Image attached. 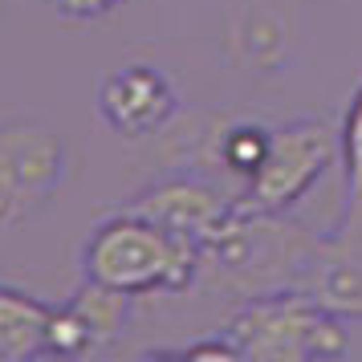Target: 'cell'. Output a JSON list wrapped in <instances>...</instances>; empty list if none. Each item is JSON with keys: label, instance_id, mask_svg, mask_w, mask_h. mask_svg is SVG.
I'll list each match as a JSON object with an SVG mask.
<instances>
[{"label": "cell", "instance_id": "obj_1", "mask_svg": "<svg viewBox=\"0 0 362 362\" xmlns=\"http://www.w3.org/2000/svg\"><path fill=\"white\" fill-rule=\"evenodd\" d=\"M199 269L204 248L196 240L134 208H118L98 220L82 245V277L127 297L183 293L199 277Z\"/></svg>", "mask_w": 362, "mask_h": 362}, {"label": "cell", "instance_id": "obj_2", "mask_svg": "<svg viewBox=\"0 0 362 362\" xmlns=\"http://www.w3.org/2000/svg\"><path fill=\"white\" fill-rule=\"evenodd\" d=\"M228 338L240 346V358L248 362H313L346 354L342 317L326 310L317 297L273 289V293L248 297L228 317Z\"/></svg>", "mask_w": 362, "mask_h": 362}, {"label": "cell", "instance_id": "obj_3", "mask_svg": "<svg viewBox=\"0 0 362 362\" xmlns=\"http://www.w3.org/2000/svg\"><path fill=\"white\" fill-rule=\"evenodd\" d=\"M66 175L69 151L53 127L33 118L0 122V232L29 224L62 192Z\"/></svg>", "mask_w": 362, "mask_h": 362}, {"label": "cell", "instance_id": "obj_4", "mask_svg": "<svg viewBox=\"0 0 362 362\" xmlns=\"http://www.w3.org/2000/svg\"><path fill=\"white\" fill-rule=\"evenodd\" d=\"M334 155H338V134L322 118H297L273 127L261 167L245 180L236 204L252 212H285L322 180Z\"/></svg>", "mask_w": 362, "mask_h": 362}, {"label": "cell", "instance_id": "obj_5", "mask_svg": "<svg viewBox=\"0 0 362 362\" xmlns=\"http://www.w3.org/2000/svg\"><path fill=\"white\" fill-rule=\"evenodd\" d=\"M127 208L151 216V220H159L163 228L180 232V236H187V240H196V245L204 248L208 240H216L220 228L232 220L236 196H224V192H220L216 183H208L204 175L175 171V175H167V180L143 187Z\"/></svg>", "mask_w": 362, "mask_h": 362}, {"label": "cell", "instance_id": "obj_6", "mask_svg": "<svg viewBox=\"0 0 362 362\" xmlns=\"http://www.w3.org/2000/svg\"><path fill=\"white\" fill-rule=\"evenodd\" d=\"M175 86L163 69L155 66H122L98 86V115L110 131L127 134V139H143V134L163 131L175 118Z\"/></svg>", "mask_w": 362, "mask_h": 362}, {"label": "cell", "instance_id": "obj_7", "mask_svg": "<svg viewBox=\"0 0 362 362\" xmlns=\"http://www.w3.org/2000/svg\"><path fill=\"white\" fill-rule=\"evenodd\" d=\"M49 317H53L49 301L0 281V358L8 362L45 358Z\"/></svg>", "mask_w": 362, "mask_h": 362}, {"label": "cell", "instance_id": "obj_8", "mask_svg": "<svg viewBox=\"0 0 362 362\" xmlns=\"http://www.w3.org/2000/svg\"><path fill=\"white\" fill-rule=\"evenodd\" d=\"M310 293L334 310L338 317H362V261L358 257H326V261L310 269Z\"/></svg>", "mask_w": 362, "mask_h": 362}, {"label": "cell", "instance_id": "obj_9", "mask_svg": "<svg viewBox=\"0 0 362 362\" xmlns=\"http://www.w3.org/2000/svg\"><path fill=\"white\" fill-rule=\"evenodd\" d=\"M338 159H342V180H346V208H342V224H354V216L362 208V86L350 98V110L342 118L338 131Z\"/></svg>", "mask_w": 362, "mask_h": 362}, {"label": "cell", "instance_id": "obj_10", "mask_svg": "<svg viewBox=\"0 0 362 362\" xmlns=\"http://www.w3.org/2000/svg\"><path fill=\"white\" fill-rule=\"evenodd\" d=\"M69 301H74V305L82 310V317L90 322L94 338H98V350L118 338V329L127 322V310H131V297L127 293H115V289H106L98 281H86V277H82V285L69 293Z\"/></svg>", "mask_w": 362, "mask_h": 362}, {"label": "cell", "instance_id": "obj_11", "mask_svg": "<svg viewBox=\"0 0 362 362\" xmlns=\"http://www.w3.org/2000/svg\"><path fill=\"white\" fill-rule=\"evenodd\" d=\"M269 131L273 127H257V122H236L228 131H220L216 134V163L228 175H236V180H248L264 159Z\"/></svg>", "mask_w": 362, "mask_h": 362}, {"label": "cell", "instance_id": "obj_12", "mask_svg": "<svg viewBox=\"0 0 362 362\" xmlns=\"http://www.w3.org/2000/svg\"><path fill=\"white\" fill-rule=\"evenodd\" d=\"M98 350V338L90 322L82 317V310L74 301H62L53 305V317H49V334H45V354H62V358H78V354H94Z\"/></svg>", "mask_w": 362, "mask_h": 362}, {"label": "cell", "instance_id": "obj_13", "mask_svg": "<svg viewBox=\"0 0 362 362\" xmlns=\"http://www.w3.org/2000/svg\"><path fill=\"white\" fill-rule=\"evenodd\" d=\"M151 358H240V346L228 338V329L224 334H216V338H199V342H187V346H175V350H147Z\"/></svg>", "mask_w": 362, "mask_h": 362}, {"label": "cell", "instance_id": "obj_14", "mask_svg": "<svg viewBox=\"0 0 362 362\" xmlns=\"http://www.w3.org/2000/svg\"><path fill=\"white\" fill-rule=\"evenodd\" d=\"M53 8H57V17L66 21H98L106 13H115L122 0H49Z\"/></svg>", "mask_w": 362, "mask_h": 362}]
</instances>
